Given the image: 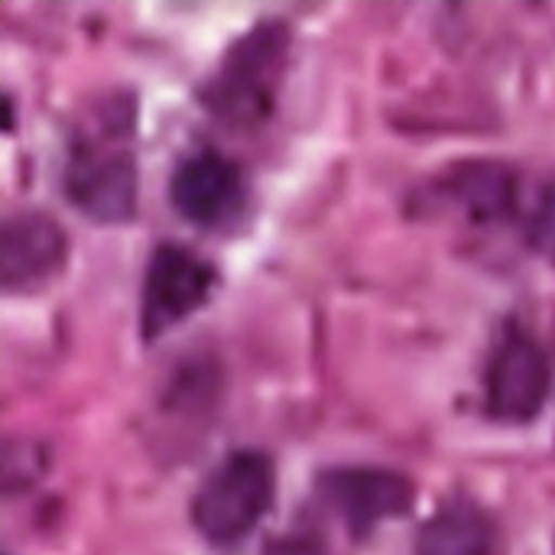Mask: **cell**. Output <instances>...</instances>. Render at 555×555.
<instances>
[{
	"mask_svg": "<svg viewBox=\"0 0 555 555\" xmlns=\"http://www.w3.org/2000/svg\"><path fill=\"white\" fill-rule=\"evenodd\" d=\"M293 49V26L283 16L250 23L218 59L198 88L202 107L237 130L260 127L280 98Z\"/></svg>",
	"mask_w": 555,
	"mask_h": 555,
	"instance_id": "cell-2",
	"label": "cell"
},
{
	"mask_svg": "<svg viewBox=\"0 0 555 555\" xmlns=\"http://www.w3.org/2000/svg\"><path fill=\"white\" fill-rule=\"evenodd\" d=\"M68 257L65 228L42 208L7 215L0 234V283L7 293H33L49 286Z\"/></svg>",
	"mask_w": 555,
	"mask_h": 555,
	"instance_id": "cell-9",
	"label": "cell"
},
{
	"mask_svg": "<svg viewBox=\"0 0 555 555\" xmlns=\"http://www.w3.org/2000/svg\"><path fill=\"white\" fill-rule=\"evenodd\" d=\"M325 507L341 520L351 537H367L380 524L403 517L413 507L416 488L403 472L380 465L328 468L315 481Z\"/></svg>",
	"mask_w": 555,
	"mask_h": 555,
	"instance_id": "cell-7",
	"label": "cell"
},
{
	"mask_svg": "<svg viewBox=\"0 0 555 555\" xmlns=\"http://www.w3.org/2000/svg\"><path fill=\"white\" fill-rule=\"evenodd\" d=\"M62 189L94 221H127L137 208L133 98L111 91L68 133Z\"/></svg>",
	"mask_w": 555,
	"mask_h": 555,
	"instance_id": "cell-1",
	"label": "cell"
},
{
	"mask_svg": "<svg viewBox=\"0 0 555 555\" xmlns=\"http://www.w3.org/2000/svg\"><path fill=\"white\" fill-rule=\"evenodd\" d=\"M276 494V465L260 449L224 455L192 498V524L202 540L231 546L244 540L270 511Z\"/></svg>",
	"mask_w": 555,
	"mask_h": 555,
	"instance_id": "cell-3",
	"label": "cell"
},
{
	"mask_svg": "<svg viewBox=\"0 0 555 555\" xmlns=\"http://www.w3.org/2000/svg\"><path fill=\"white\" fill-rule=\"evenodd\" d=\"M553 351L524 322H511L485 367V410L498 423H530L553 393Z\"/></svg>",
	"mask_w": 555,
	"mask_h": 555,
	"instance_id": "cell-5",
	"label": "cell"
},
{
	"mask_svg": "<svg viewBox=\"0 0 555 555\" xmlns=\"http://www.w3.org/2000/svg\"><path fill=\"white\" fill-rule=\"evenodd\" d=\"M247 172L215 146L185 153L169 176L172 208L198 228H221L247 205Z\"/></svg>",
	"mask_w": 555,
	"mask_h": 555,
	"instance_id": "cell-8",
	"label": "cell"
},
{
	"mask_svg": "<svg viewBox=\"0 0 555 555\" xmlns=\"http://www.w3.org/2000/svg\"><path fill=\"white\" fill-rule=\"evenodd\" d=\"M218 270L192 247L163 241L153 247L140 286V335L146 341L185 322L215 289Z\"/></svg>",
	"mask_w": 555,
	"mask_h": 555,
	"instance_id": "cell-6",
	"label": "cell"
},
{
	"mask_svg": "<svg viewBox=\"0 0 555 555\" xmlns=\"http://www.w3.org/2000/svg\"><path fill=\"white\" fill-rule=\"evenodd\" d=\"M263 555H322V550H319V543H315V540L293 533V537H280V540H273Z\"/></svg>",
	"mask_w": 555,
	"mask_h": 555,
	"instance_id": "cell-11",
	"label": "cell"
},
{
	"mask_svg": "<svg viewBox=\"0 0 555 555\" xmlns=\"http://www.w3.org/2000/svg\"><path fill=\"white\" fill-rule=\"evenodd\" d=\"M433 192L442 208L485 228L520 224L524 231H533L540 224L550 228L555 215L550 192H530L524 176L504 163H462L449 169Z\"/></svg>",
	"mask_w": 555,
	"mask_h": 555,
	"instance_id": "cell-4",
	"label": "cell"
},
{
	"mask_svg": "<svg viewBox=\"0 0 555 555\" xmlns=\"http://www.w3.org/2000/svg\"><path fill=\"white\" fill-rule=\"evenodd\" d=\"M416 555H498V527L485 507L455 498L420 527Z\"/></svg>",
	"mask_w": 555,
	"mask_h": 555,
	"instance_id": "cell-10",
	"label": "cell"
}]
</instances>
